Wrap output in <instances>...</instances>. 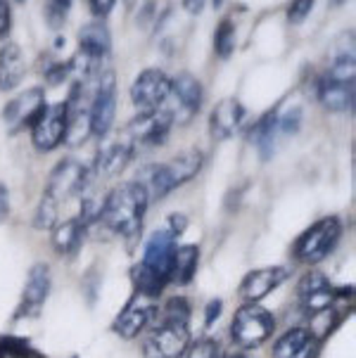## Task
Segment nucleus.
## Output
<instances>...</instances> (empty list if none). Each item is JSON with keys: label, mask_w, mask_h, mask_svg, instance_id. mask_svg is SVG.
Returning <instances> with one entry per match:
<instances>
[{"label": "nucleus", "mask_w": 356, "mask_h": 358, "mask_svg": "<svg viewBox=\"0 0 356 358\" xmlns=\"http://www.w3.org/2000/svg\"><path fill=\"white\" fill-rule=\"evenodd\" d=\"M131 157H134V143L131 141H117L102 148L98 157H95L93 173L98 178H112V176L122 173L129 166Z\"/></svg>", "instance_id": "nucleus-19"}, {"label": "nucleus", "mask_w": 356, "mask_h": 358, "mask_svg": "<svg viewBox=\"0 0 356 358\" xmlns=\"http://www.w3.org/2000/svg\"><path fill=\"white\" fill-rule=\"evenodd\" d=\"M10 214V197H8V187L0 185V223L8 218Z\"/></svg>", "instance_id": "nucleus-42"}, {"label": "nucleus", "mask_w": 356, "mask_h": 358, "mask_svg": "<svg viewBox=\"0 0 356 358\" xmlns=\"http://www.w3.org/2000/svg\"><path fill=\"white\" fill-rule=\"evenodd\" d=\"M69 10H71V3L69 0H55V3H48L45 5V17H48V22H50V27L52 29H57V27H62V22H64V17L69 15Z\"/></svg>", "instance_id": "nucleus-34"}, {"label": "nucleus", "mask_w": 356, "mask_h": 358, "mask_svg": "<svg viewBox=\"0 0 356 358\" xmlns=\"http://www.w3.org/2000/svg\"><path fill=\"white\" fill-rule=\"evenodd\" d=\"M200 166H202V155L190 150V152L178 155L176 159L166 164H150V166L141 169L136 183L143 185V190L148 192V199H162L173 187L188 183L192 176L200 171Z\"/></svg>", "instance_id": "nucleus-2"}, {"label": "nucleus", "mask_w": 356, "mask_h": 358, "mask_svg": "<svg viewBox=\"0 0 356 358\" xmlns=\"http://www.w3.org/2000/svg\"><path fill=\"white\" fill-rule=\"evenodd\" d=\"M31 141L38 152H50L67 138V107L64 102L43 109L38 121L31 126Z\"/></svg>", "instance_id": "nucleus-9"}, {"label": "nucleus", "mask_w": 356, "mask_h": 358, "mask_svg": "<svg viewBox=\"0 0 356 358\" xmlns=\"http://www.w3.org/2000/svg\"><path fill=\"white\" fill-rule=\"evenodd\" d=\"M299 121H301V109L299 107L290 109L285 117L278 119V133H290V136H292V133L299 129Z\"/></svg>", "instance_id": "nucleus-35"}, {"label": "nucleus", "mask_w": 356, "mask_h": 358, "mask_svg": "<svg viewBox=\"0 0 356 358\" xmlns=\"http://www.w3.org/2000/svg\"><path fill=\"white\" fill-rule=\"evenodd\" d=\"M45 93L43 88H29L15 100H10L3 109V121L10 133L22 131L24 126H34L45 109Z\"/></svg>", "instance_id": "nucleus-10"}, {"label": "nucleus", "mask_w": 356, "mask_h": 358, "mask_svg": "<svg viewBox=\"0 0 356 358\" xmlns=\"http://www.w3.org/2000/svg\"><path fill=\"white\" fill-rule=\"evenodd\" d=\"M67 107V138L69 145H81L90 133V100L86 83H78L71 88L69 100L64 102Z\"/></svg>", "instance_id": "nucleus-14"}, {"label": "nucleus", "mask_w": 356, "mask_h": 358, "mask_svg": "<svg viewBox=\"0 0 356 358\" xmlns=\"http://www.w3.org/2000/svg\"><path fill=\"white\" fill-rule=\"evenodd\" d=\"M169 95L176 102V109H171V112L164 109V112L171 117L173 124H176V121L185 124L192 114H197V109L202 105V86L195 76L188 74V71L176 74L171 78V90H169Z\"/></svg>", "instance_id": "nucleus-11"}, {"label": "nucleus", "mask_w": 356, "mask_h": 358, "mask_svg": "<svg viewBox=\"0 0 356 358\" xmlns=\"http://www.w3.org/2000/svg\"><path fill=\"white\" fill-rule=\"evenodd\" d=\"M155 315H157L155 301L150 299V296H143L136 292L134 299L124 306V311L117 315V320H114V332L124 339H134V337H138V332L155 318Z\"/></svg>", "instance_id": "nucleus-15"}, {"label": "nucleus", "mask_w": 356, "mask_h": 358, "mask_svg": "<svg viewBox=\"0 0 356 358\" xmlns=\"http://www.w3.org/2000/svg\"><path fill=\"white\" fill-rule=\"evenodd\" d=\"M214 48H216V55L219 57H231L233 50H235V24L231 20H223L219 24L214 34Z\"/></svg>", "instance_id": "nucleus-29"}, {"label": "nucleus", "mask_w": 356, "mask_h": 358, "mask_svg": "<svg viewBox=\"0 0 356 358\" xmlns=\"http://www.w3.org/2000/svg\"><path fill=\"white\" fill-rule=\"evenodd\" d=\"M313 349H316V339L311 337V332L304 327H294L276 342L273 358H311Z\"/></svg>", "instance_id": "nucleus-22"}, {"label": "nucleus", "mask_w": 356, "mask_h": 358, "mask_svg": "<svg viewBox=\"0 0 356 358\" xmlns=\"http://www.w3.org/2000/svg\"><path fill=\"white\" fill-rule=\"evenodd\" d=\"M285 278H287V271L283 268V266L252 271L250 275H245V280L240 282V296H243L247 304H257V301H262L266 294L273 292Z\"/></svg>", "instance_id": "nucleus-18"}, {"label": "nucleus", "mask_w": 356, "mask_h": 358, "mask_svg": "<svg viewBox=\"0 0 356 358\" xmlns=\"http://www.w3.org/2000/svg\"><path fill=\"white\" fill-rule=\"evenodd\" d=\"M83 233H86V226L81 223V218L62 221L59 226H55V233H52V247H55L59 257H69L81 247Z\"/></svg>", "instance_id": "nucleus-25"}, {"label": "nucleus", "mask_w": 356, "mask_h": 358, "mask_svg": "<svg viewBox=\"0 0 356 358\" xmlns=\"http://www.w3.org/2000/svg\"><path fill=\"white\" fill-rule=\"evenodd\" d=\"M148 202H150L148 192L143 190L141 183H136V180L122 183L102 199L100 221L105 223L112 233L124 235V238H134L143 228Z\"/></svg>", "instance_id": "nucleus-1"}, {"label": "nucleus", "mask_w": 356, "mask_h": 358, "mask_svg": "<svg viewBox=\"0 0 356 358\" xmlns=\"http://www.w3.org/2000/svg\"><path fill=\"white\" fill-rule=\"evenodd\" d=\"M297 294L304 313L313 318V315L328 311L333 306L337 289L328 282V278L323 273H306L297 285Z\"/></svg>", "instance_id": "nucleus-12"}, {"label": "nucleus", "mask_w": 356, "mask_h": 358, "mask_svg": "<svg viewBox=\"0 0 356 358\" xmlns=\"http://www.w3.org/2000/svg\"><path fill=\"white\" fill-rule=\"evenodd\" d=\"M110 45H112V36L100 20L93 24H86V27L78 31V52L88 55V57H95L102 62V57L110 52Z\"/></svg>", "instance_id": "nucleus-24"}, {"label": "nucleus", "mask_w": 356, "mask_h": 358, "mask_svg": "<svg viewBox=\"0 0 356 358\" xmlns=\"http://www.w3.org/2000/svg\"><path fill=\"white\" fill-rule=\"evenodd\" d=\"M173 257H176V235H171L169 230H159L150 238L141 264L164 282H171Z\"/></svg>", "instance_id": "nucleus-13"}, {"label": "nucleus", "mask_w": 356, "mask_h": 358, "mask_svg": "<svg viewBox=\"0 0 356 358\" xmlns=\"http://www.w3.org/2000/svg\"><path fill=\"white\" fill-rule=\"evenodd\" d=\"M173 121L164 112V109H157V112H145L141 117H136L129 124L131 143L141 145H164L169 133H171Z\"/></svg>", "instance_id": "nucleus-16"}, {"label": "nucleus", "mask_w": 356, "mask_h": 358, "mask_svg": "<svg viewBox=\"0 0 356 358\" xmlns=\"http://www.w3.org/2000/svg\"><path fill=\"white\" fill-rule=\"evenodd\" d=\"M57 206L52 202L50 197H41V204H38V209H36V218H34V226L36 228H55V223H57Z\"/></svg>", "instance_id": "nucleus-31"}, {"label": "nucleus", "mask_w": 356, "mask_h": 358, "mask_svg": "<svg viewBox=\"0 0 356 358\" xmlns=\"http://www.w3.org/2000/svg\"><path fill=\"white\" fill-rule=\"evenodd\" d=\"M231 358H250V356H245V354H235V356H231Z\"/></svg>", "instance_id": "nucleus-44"}, {"label": "nucleus", "mask_w": 356, "mask_h": 358, "mask_svg": "<svg viewBox=\"0 0 356 358\" xmlns=\"http://www.w3.org/2000/svg\"><path fill=\"white\" fill-rule=\"evenodd\" d=\"M69 71H71V62H64V64L57 62L45 71V78L50 81V86H57L59 81H64V78L69 76Z\"/></svg>", "instance_id": "nucleus-37"}, {"label": "nucleus", "mask_w": 356, "mask_h": 358, "mask_svg": "<svg viewBox=\"0 0 356 358\" xmlns=\"http://www.w3.org/2000/svg\"><path fill=\"white\" fill-rule=\"evenodd\" d=\"M48 294H50V268H48V264H36L29 271L27 285H24L20 315H38Z\"/></svg>", "instance_id": "nucleus-17"}, {"label": "nucleus", "mask_w": 356, "mask_h": 358, "mask_svg": "<svg viewBox=\"0 0 356 358\" xmlns=\"http://www.w3.org/2000/svg\"><path fill=\"white\" fill-rule=\"evenodd\" d=\"M24 55L17 43H5L0 48V90H12L24 78Z\"/></svg>", "instance_id": "nucleus-23"}, {"label": "nucleus", "mask_w": 356, "mask_h": 358, "mask_svg": "<svg viewBox=\"0 0 356 358\" xmlns=\"http://www.w3.org/2000/svg\"><path fill=\"white\" fill-rule=\"evenodd\" d=\"M171 90V78L162 69H145L138 74V78L131 86V100L138 109L145 112H157L169 100Z\"/></svg>", "instance_id": "nucleus-7"}, {"label": "nucleus", "mask_w": 356, "mask_h": 358, "mask_svg": "<svg viewBox=\"0 0 356 358\" xmlns=\"http://www.w3.org/2000/svg\"><path fill=\"white\" fill-rule=\"evenodd\" d=\"M221 299H214V301H209V306H207V315H204V325H212L216 318L221 315Z\"/></svg>", "instance_id": "nucleus-41"}, {"label": "nucleus", "mask_w": 356, "mask_h": 358, "mask_svg": "<svg viewBox=\"0 0 356 358\" xmlns=\"http://www.w3.org/2000/svg\"><path fill=\"white\" fill-rule=\"evenodd\" d=\"M88 180H90V173H88V169L83 166L81 162L64 159L50 171V178H48V185H45L43 195L50 197L55 204L67 202L69 197L78 195V192L86 187Z\"/></svg>", "instance_id": "nucleus-6"}, {"label": "nucleus", "mask_w": 356, "mask_h": 358, "mask_svg": "<svg viewBox=\"0 0 356 358\" xmlns=\"http://www.w3.org/2000/svg\"><path fill=\"white\" fill-rule=\"evenodd\" d=\"M243 119H245V107L238 100L233 98L221 100L214 107L212 117H209V133H212V138H216V141H226V138H231L240 129Z\"/></svg>", "instance_id": "nucleus-20"}, {"label": "nucleus", "mask_w": 356, "mask_h": 358, "mask_svg": "<svg viewBox=\"0 0 356 358\" xmlns=\"http://www.w3.org/2000/svg\"><path fill=\"white\" fill-rule=\"evenodd\" d=\"M188 318H190V306H188V301H185L183 296H176V299H171L164 306V311H162V323L188 325Z\"/></svg>", "instance_id": "nucleus-30"}, {"label": "nucleus", "mask_w": 356, "mask_h": 358, "mask_svg": "<svg viewBox=\"0 0 356 358\" xmlns=\"http://www.w3.org/2000/svg\"><path fill=\"white\" fill-rule=\"evenodd\" d=\"M278 136V114L269 112L264 119L257 121L255 131H252V138H255V145L259 148L264 159H269L271 152H273V138Z\"/></svg>", "instance_id": "nucleus-27"}, {"label": "nucleus", "mask_w": 356, "mask_h": 358, "mask_svg": "<svg viewBox=\"0 0 356 358\" xmlns=\"http://www.w3.org/2000/svg\"><path fill=\"white\" fill-rule=\"evenodd\" d=\"M183 5H185V10H188V12H200L204 3H183Z\"/></svg>", "instance_id": "nucleus-43"}, {"label": "nucleus", "mask_w": 356, "mask_h": 358, "mask_svg": "<svg viewBox=\"0 0 356 358\" xmlns=\"http://www.w3.org/2000/svg\"><path fill=\"white\" fill-rule=\"evenodd\" d=\"M134 285H136V292L143 294V296H150V299H155V296L162 294V289L166 287V282L162 280V278H157L152 271H148L143 264L134 266Z\"/></svg>", "instance_id": "nucleus-28"}, {"label": "nucleus", "mask_w": 356, "mask_h": 358, "mask_svg": "<svg viewBox=\"0 0 356 358\" xmlns=\"http://www.w3.org/2000/svg\"><path fill=\"white\" fill-rule=\"evenodd\" d=\"M311 0H297V3H290V10H287V17L292 24H299L304 22V17L311 12Z\"/></svg>", "instance_id": "nucleus-36"}, {"label": "nucleus", "mask_w": 356, "mask_h": 358, "mask_svg": "<svg viewBox=\"0 0 356 358\" xmlns=\"http://www.w3.org/2000/svg\"><path fill=\"white\" fill-rule=\"evenodd\" d=\"M190 344L188 325L159 323L152 335L145 339V358H183Z\"/></svg>", "instance_id": "nucleus-8"}, {"label": "nucleus", "mask_w": 356, "mask_h": 358, "mask_svg": "<svg viewBox=\"0 0 356 358\" xmlns=\"http://www.w3.org/2000/svg\"><path fill=\"white\" fill-rule=\"evenodd\" d=\"M114 109H117V83L112 71L98 76L95 93L90 98V133L105 138L114 124Z\"/></svg>", "instance_id": "nucleus-5"}, {"label": "nucleus", "mask_w": 356, "mask_h": 358, "mask_svg": "<svg viewBox=\"0 0 356 358\" xmlns=\"http://www.w3.org/2000/svg\"><path fill=\"white\" fill-rule=\"evenodd\" d=\"M10 34V5L0 0V38Z\"/></svg>", "instance_id": "nucleus-39"}, {"label": "nucleus", "mask_w": 356, "mask_h": 358, "mask_svg": "<svg viewBox=\"0 0 356 358\" xmlns=\"http://www.w3.org/2000/svg\"><path fill=\"white\" fill-rule=\"evenodd\" d=\"M318 100L330 112H345L354 107V81H342L325 74L318 83Z\"/></svg>", "instance_id": "nucleus-21"}, {"label": "nucleus", "mask_w": 356, "mask_h": 358, "mask_svg": "<svg viewBox=\"0 0 356 358\" xmlns=\"http://www.w3.org/2000/svg\"><path fill=\"white\" fill-rule=\"evenodd\" d=\"M88 5H90V12H93L95 17H100V20H102V17L110 15L117 3H114V0H90Z\"/></svg>", "instance_id": "nucleus-38"}, {"label": "nucleus", "mask_w": 356, "mask_h": 358, "mask_svg": "<svg viewBox=\"0 0 356 358\" xmlns=\"http://www.w3.org/2000/svg\"><path fill=\"white\" fill-rule=\"evenodd\" d=\"M276 327V320L266 308L257 304H245L238 308L231 325V337L235 344H240L243 349H257L259 344H264L271 337Z\"/></svg>", "instance_id": "nucleus-4"}, {"label": "nucleus", "mask_w": 356, "mask_h": 358, "mask_svg": "<svg viewBox=\"0 0 356 358\" xmlns=\"http://www.w3.org/2000/svg\"><path fill=\"white\" fill-rule=\"evenodd\" d=\"M340 235H342L340 218H335V216L321 218V221H316L311 228H306L297 238V242H294V247H292L294 259L309 266L318 264V261H323L333 252Z\"/></svg>", "instance_id": "nucleus-3"}, {"label": "nucleus", "mask_w": 356, "mask_h": 358, "mask_svg": "<svg viewBox=\"0 0 356 358\" xmlns=\"http://www.w3.org/2000/svg\"><path fill=\"white\" fill-rule=\"evenodd\" d=\"M197 261H200V250L195 245H183L176 247V257H173V271L171 280L178 285H188L195 278Z\"/></svg>", "instance_id": "nucleus-26"}, {"label": "nucleus", "mask_w": 356, "mask_h": 358, "mask_svg": "<svg viewBox=\"0 0 356 358\" xmlns=\"http://www.w3.org/2000/svg\"><path fill=\"white\" fill-rule=\"evenodd\" d=\"M183 358H221V347L214 339H197V342L188 344Z\"/></svg>", "instance_id": "nucleus-32"}, {"label": "nucleus", "mask_w": 356, "mask_h": 358, "mask_svg": "<svg viewBox=\"0 0 356 358\" xmlns=\"http://www.w3.org/2000/svg\"><path fill=\"white\" fill-rule=\"evenodd\" d=\"M169 226H171V230H169V233L176 235V238H178V235L185 230V226H188V218H185L183 214H173L171 218H169Z\"/></svg>", "instance_id": "nucleus-40"}, {"label": "nucleus", "mask_w": 356, "mask_h": 358, "mask_svg": "<svg viewBox=\"0 0 356 358\" xmlns=\"http://www.w3.org/2000/svg\"><path fill=\"white\" fill-rule=\"evenodd\" d=\"M0 354H3V356H17V358H38V356H36V351L29 347L24 339H15V337L0 339Z\"/></svg>", "instance_id": "nucleus-33"}]
</instances>
